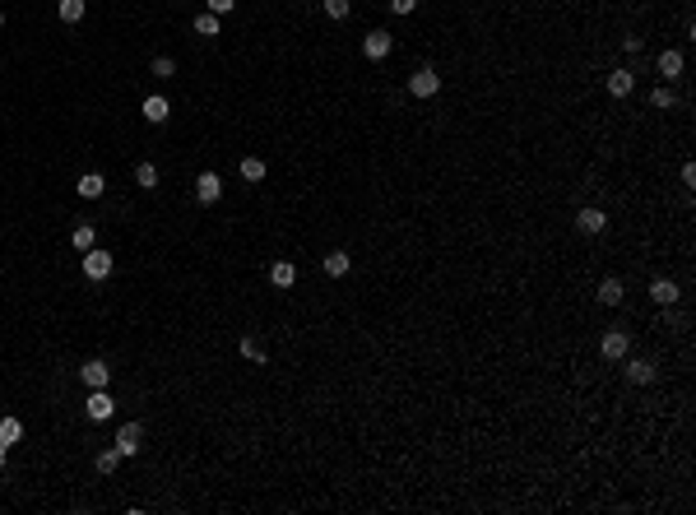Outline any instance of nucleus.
Here are the masks:
<instances>
[{
	"label": "nucleus",
	"instance_id": "nucleus-1",
	"mask_svg": "<svg viewBox=\"0 0 696 515\" xmlns=\"http://www.w3.org/2000/svg\"><path fill=\"white\" fill-rule=\"evenodd\" d=\"M195 200L200 204H219L223 200V177L219 172H200L195 177Z\"/></svg>",
	"mask_w": 696,
	"mask_h": 515
},
{
	"label": "nucleus",
	"instance_id": "nucleus-2",
	"mask_svg": "<svg viewBox=\"0 0 696 515\" xmlns=\"http://www.w3.org/2000/svg\"><path fill=\"white\" fill-rule=\"evenodd\" d=\"M79 376H84V385H89V390H107V385H111V367H107L102 358H89L84 367H79Z\"/></svg>",
	"mask_w": 696,
	"mask_h": 515
},
{
	"label": "nucleus",
	"instance_id": "nucleus-3",
	"mask_svg": "<svg viewBox=\"0 0 696 515\" xmlns=\"http://www.w3.org/2000/svg\"><path fill=\"white\" fill-rule=\"evenodd\" d=\"M436 89H441V75H436V70H413L409 75V93L413 98H436Z\"/></svg>",
	"mask_w": 696,
	"mask_h": 515
},
{
	"label": "nucleus",
	"instance_id": "nucleus-4",
	"mask_svg": "<svg viewBox=\"0 0 696 515\" xmlns=\"http://www.w3.org/2000/svg\"><path fill=\"white\" fill-rule=\"evenodd\" d=\"M140 446H144V427L140 423H121V432H116V450L130 459V455H140Z\"/></svg>",
	"mask_w": 696,
	"mask_h": 515
},
{
	"label": "nucleus",
	"instance_id": "nucleus-5",
	"mask_svg": "<svg viewBox=\"0 0 696 515\" xmlns=\"http://www.w3.org/2000/svg\"><path fill=\"white\" fill-rule=\"evenodd\" d=\"M390 46H395V37L376 28V33H367V37H362V56H367V61H386V56H390Z\"/></svg>",
	"mask_w": 696,
	"mask_h": 515
},
{
	"label": "nucleus",
	"instance_id": "nucleus-6",
	"mask_svg": "<svg viewBox=\"0 0 696 515\" xmlns=\"http://www.w3.org/2000/svg\"><path fill=\"white\" fill-rule=\"evenodd\" d=\"M84 274H89V279H107L111 274V251H84Z\"/></svg>",
	"mask_w": 696,
	"mask_h": 515
},
{
	"label": "nucleus",
	"instance_id": "nucleus-7",
	"mask_svg": "<svg viewBox=\"0 0 696 515\" xmlns=\"http://www.w3.org/2000/svg\"><path fill=\"white\" fill-rule=\"evenodd\" d=\"M111 409H116V404H111V395H107V390H93V395H89V404H84V414H89L93 423H107Z\"/></svg>",
	"mask_w": 696,
	"mask_h": 515
},
{
	"label": "nucleus",
	"instance_id": "nucleus-8",
	"mask_svg": "<svg viewBox=\"0 0 696 515\" xmlns=\"http://www.w3.org/2000/svg\"><path fill=\"white\" fill-rule=\"evenodd\" d=\"M140 112H144V121H149V125H163L167 116H172V102L154 93V98H144V107H140Z\"/></svg>",
	"mask_w": 696,
	"mask_h": 515
},
{
	"label": "nucleus",
	"instance_id": "nucleus-9",
	"mask_svg": "<svg viewBox=\"0 0 696 515\" xmlns=\"http://www.w3.org/2000/svg\"><path fill=\"white\" fill-rule=\"evenodd\" d=\"M575 228H580L585 237H599L608 228V218H604V209H580L575 213Z\"/></svg>",
	"mask_w": 696,
	"mask_h": 515
},
{
	"label": "nucleus",
	"instance_id": "nucleus-10",
	"mask_svg": "<svg viewBox=\"0 0 696 515\" xmlns=\"http://www.w3.org/2000/svg\"><path fill=\"white\" fill-rule=\"evenodd\" d=\"M627 330H608L604 335V344H599V353H604V358H627Z\"/></svg>",
	"mask_w": 696,
	"mask_h": 515
},
{
	"label": "nucleus",
	"instance_id": "nucleus-11",
	"mask_svg": "<svg viewBox=\"0 0 696 515\" xmlns=\"http://www.w3.org/2000/svg\"><path fill=\"white\" fill-rule=\"evenodd\" d=\"M269 283H274V288H293V283H298V265H293V260H274V265H269Z\"/></svg>",
	"mask_w": 696,
	"mask_h": 515
},
{
	"label": "nucleus",
	"instance_id": "nucleus-12",
	"mask_svg": "<svg viewBox=\"0 0 696 515\" xmlns=\"http://www.w3.org/2000/svg\"><path fill=\"white\" fill-rule=\"evenodd\" d=\"M631 89H636V75H631V70H608V93H613V98H627Z\"/></svg>",
	"mask_w": 696,
	"mask_h": 515
},
{
	"label": "nucleus",
	"instance_id": "nucleus-13",
	"mask_svg": "<svg viewBox=\"0 0 696 515\" xmlns=\"http://www.w3.org/2000/svg\"><path fill=\"white\" fill-rule=\"evenodd\" d=\"M650 297H654L659 306H673L683 292H678V283H673V279H654V283H650Z\"/></svg>",
	"mask_w": 696,
	"mask_h": 515
},
{
	"label": "nucleus",
	"instance_id": "nucleus-14",
	"mask_svg": "<svg viewBox=\"0 0 696 515\" xmlns=\"http://www.w3.org/2000/svg\"><path fill=\"white\" fill-rule=\"evenodd\" d=\"M75 191H79V195H84V200H98V195H102V191H107V181H102V177H98V172H84V177H79V181H75Z\"/></svg>",
	"mask_w": 696,
	"mask_h": 515
},
{
	"label": "nucleus",
	"instance_id": "nucleus-15",
	"mask_svg": "<svg viewBox=\"0 0 696 515\" xmlns=\"http://www.w3.org/2000/svg\"><path fill=\"white\" fill-rule=\"evenodd\" d=\"M348 265H353V260H348V251H330V256L321 260V269L330 274V279H343V274H348Z\"/></svg>",
	"mask_w": 696,
	"mask_h": 515
},
{
	"label": "nucleus",
	"instance_id": "nucleus-16",
	"mask_svg": "<svg viewBox=\"0 0 696 515\" xmlns=\"http://www.w3.org/2000/svg\"><path fill=\"white\" fill-rule=\"evenodd\" d=\"M627 381H631V385H650V381H654V362H645V358L627 362Z\"/></svg>",
	"mask_w": 696,
	"mask_h": 515
},
{
	"label": "nucleus",
	"instance_id": "nucleus-17",
	"mask_svg": "<svg viewBox=\"0 0 696 515\" xmlns=\"http://www.w3.org/2000/svg\"><path fill=\"white\" fill-rule=\"evenodd\" d=\"M19 437H23V423H19V418H0V450H10Z\"/></svg>",
	"mask_w": 696,
	"mask_h": 515
},
{
	"label": "nucleus",
	"instance_id": "nucleus-18",
	"mask_svg": "<svg viewBox=\"0 0 696 515\" xmlns=\"http://www.w3.org/2000/svg\"><path fill=\"white\" fill-rule=\"evenodd\" d=\"M70 242H75V251H93V242H98V232H93V223H75V232H70Z\"/></svg>",
	"mask_w": 696,
	"mask_h": 515
},
{
	"label": "nucleus",
	"instance_id": "nucleus-19",
	"mask_svg": "<svg viewBox=\"0 0 696 515\" xmlns=\"http://www.w3.org/2000/svg\"><path fill=\"white\" fill-rule=\"evenodd\" d=\"M84 10H89L84 0H61V5H56V14H61V23H79V19H84Z\"/></svg>",
	"mask_w": 696,
	"mask_h": 515
},
{
	"label": "nucleus",
	"instance_id": "nucleus-20",
	"mask_svg": "<svg viewBox=\"0 0 696 515\" xmlns=\"http://www.w3.org/2000/svg\"><path fill=\"white\" fill-rule=\"evenodd\" d=\"M659 75L664 79H678V75H683V51H664V56H659Z\"/></svg>",
	"mask_w": 696,
	"mask_h": 515
},
{
	"label": "nucleus",
	"instance_id": "nucleus-21",
	"mask_svg": "<svg viewBox=\"0 0 696 515\" xmlns=\"http://www.w3.org/2000/svg\"><path fill=\"white\" fill-rule=\"evenodd\" d=\"M599 302H604V306H618L622 302V279H604V283H599Z\"/></svg>",
	"mask_w": 696,
	"mask_h": 515
},
{
	"label": "nucleus",
	"instance_id": "nucleus-22",
	"mask_svg": "<svg viewBox=\"0 0 696 515\" xmlns=\"http://www.w3.org/2000/svg\"><path fill=\"white\" fill-rule=\"evenodd\" d=\"M265 172H269L265 158H242V177L246 181H265Z\"/></svg>",
	"mask_w": 696,
	"mask_h": 515
},
{
	"label": "nucleus",
	"instance_id": "nucleus-23",
	"mask_svg": "<svg viewBox=\"0 0 696 515\" xmlns=\"http://www.w3.org/2000/svg\"><path fill=\"white\" fill-rule=\"evenodd\" d=\"M135 181H140L144 191H154V186H158V168H154V163H140V168H135Z\"/></svg>",
	"mask_w": 696,
	"mask_h": 515
},
{
	"label": "nucleus",
	"instance_id": "nucleus-24",
	"mask_svg": "<svg viewBox=\"0 0 696 515\" xmlns=\"http://www.w3.org/2000/svg\"><path fill=\"white\" fill-rule=\"evenodd\" d=\"M121 459H126V455L111 446V450H102V455H98V469H102V473H116V469H121Z\"/></svg>",
	"mask_w": 696,
	"mask_h": 515
},
{
	"label": "nucleus",
	"instance_id": "nucleus-25",
	"mask_svg": "<svg viewBox=\"0 0 696 515\" xmlns=\"http://www.w3.org/2000/svg\"><path fill=\"white\" fill-rule=\"evenodd\" d=\"M149 70H154V79H172V75H177V61H172V56H154V66H149Z\"/></svg>",
	"mask_w": 696,
	"mask_h": 515
},
{
	"label": "nucleus",
	"instance_id": "nucleus-26",
	"mask_svg": "<svg viewBox=\"0 0 696 515\" xmlns=\"http://www.w3.org/2000/svg\"><path fill=\"white\" fill-rule=\"evenodd\" d=\"M195 33L200 37H214V33H219V14H195Z\"/></svg>",
	"mask_w": 696,
	"mask_h": 515
},
{
	"label": "nucleus",
	"instance_id": "nucleus-27",
	"mask_svg": "<svg viewBox=\"0 0 696 515\" xmlns=\"http://www.w3.org/2000/svg\"><path fill=\"white\" fill-rule=\"evenodd\" d=\"M325 14H330V19H348L353 5H348V0H325Z\"/></svg>",
	"mask_w": 696,
	"mask_h": 515
},
{
	"label": "nucleus",
	"instance_id": "nucleus-28",
	"mask_svg": "<svg viewBox=\"0 0 696 515\" xmlns=\"http://www.w3.org/2000/svg\"><path fill=\"white\" fill-rule=\"evenodd\" d=\"M242 358H251V362H265V348L255 344V339H242Z\"/></svg>",
	"mask_w": 696,
	"mask_h": 515
},
{
	"label": "nucleus",
	"instance_id": "nucleus-29",
	"mask_svg": "<svg viewBox=\"0 0 696 515\" xmlns=\"http://www.w3.org/2000/svg\"><path fill=\"white\" fill-rule=\"evenodd\" d=\"M650 102H654V107H673L678 98H673V89H654V93H650Z\"/></svg>",
	"mask_w": 696,
	"mask_h": 515
},
{
	"label": "nucleus",
	"instance_id": "nucleus-30",
	"mask_svg": "<svg viewBox=\"0 0 696 515\" xmlns=\"http://www.w3.org/2000/svg\"><path fill=\"white\" fill-rule=\"evenodd\" d=\"M390 10H395V14H413V10H418V0H390Z\"/></svg>",
	"mask_w": 696,
	"mask_h": 515
},
{
	"label": "nucleus",
	"instance_id": "nucleus-31",
	"mask_svg": "<svg viewBox=\"0 0 696 515\" xmlns=\"http://www.w3.org/2000/svg\"><path fill=\"white\" fill-rule=\"evenodd\" d=\"M232 5H237V0H209V14H228Z\"/></svg>",
	"mask_w": 696,
	"mask_h": 515
},
{
	"label": "nucleus",
	"instance_id": "nucleus-32",
	"mask_svg": "<svg viewBox=\"0 0 696 515\" xmlns=\"http://www.w3.org/2000/svg\"><path fill=\"white\" fill-rule=\"evenodd\" d=\"M0 483H5V450H0Z\"/></svg>",
	"mask_w": 696,
	"mask_h": 515
},
{
	"label": "nucleus",
	"instance_id": "nucleus-33",
	"mask_svg": "<svg viewBox=\"0 0 696 515\" xmlns=\"http://www.w3.org/2000/svg\"><path fill=\"white\" fill-rule=\"evenodd\" d=\"M0 23H5V14H0Z\"/></svg>",
	"mask_w": 696,
	"mask_h": 515
}]
</instances>
